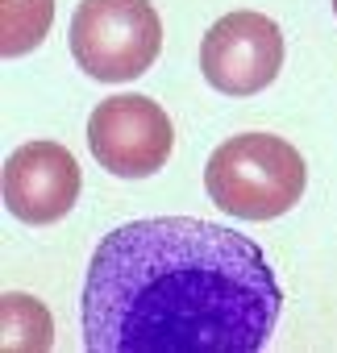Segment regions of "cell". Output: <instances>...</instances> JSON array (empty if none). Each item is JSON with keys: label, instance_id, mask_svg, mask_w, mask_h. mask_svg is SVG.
<instances>
[{"label": "cell", "instance_id": "8", "mask_svg": "<svg viewBox=\"0 0 337 353\" xmlns=\"http://www.w3.org/2000/svg\"><path fill=\"white\" fill-rule=\"evenodd\" d=\"M55 21V0H5V38H0V50L5 59H21L30 54Z\"/></svg>", "mask_w": 337, "mask_h": 353}, {"label": "cell", "instance_id": "1", "mask_svg": "<svg viewBox=\"0 0 337 353\" xmlns=\"http://www.w3.org/2000/svg\"><path fill=\"white\" fill-rule=\"evenodd\" d=\"M79 312L92 353H258L279 328L283 291L246 233L150 216L96 245Z\"/></svg>", "mask_w": 337, "mask_h": 353}, {"label": "cell", "instance_id": "9", "mask_svg": "<svg viewBox=\"0 0 337 353\" xmlns=\"http://www.w3.org/2000/svg\"><path fill=\"white\" fill-rule=\"evenodd\" d=\"M333 13H337V0H333Z\"/></svg>", "mask_w": 337, "mask_h": 353}, {"label": "cell", "instance_id": "3", "mask_svg": "<svg viewBox=\"0 0 337 353\" xmlns=\"http://www.w3.org/2000/svg\"><path fill=\"white\" fill-rule=\"evenodd\" d=\"M162 21L150 0H79L71 17V54L88 79L129 83L154 67Z\"/></svg>", "mask_w": 337, "mask_h": 353}, {"label": "cell", "instance_id": "7", "mask_svg": "<svg viewBox=\"0 0 337 353\" xmlns=\"http://www.w3.org/2000/svg\"><path fill=\"white\" fill-rule=\"evenodd\" d=\"M0 316H5V349H50L55 345L50 312L34 295L9 291L0 299Z\"/></svg>", "mask_w": 337, "mask_h": 353}, {"label": "cell", "instance_id": "2", "mask_svg": "<svg viewBox=\"0 0 337 353\" xmlns=\"http://www.w3.org/2000/svg\"><path fill=\"white\" fill-rule=\"evenodd\" d=\"M204 188L213 204L238 221H275L300 204L308 166L279 133H238L213 150Z\"/></svg>", "mask_w": 337, "mask_h": 353}, {"label": "cell", "instance_id": "6", "mask_svg": "<svg viewBox=\"0 0 337 353\" xmlns=\"http://www.w3.org/2000/svg\"><path fill=\"white\" fill-rule=\"evenodd\" d=\"M79 162L59 141H26L5 158V208L21 225H55L79 200Z\"/></svg>", "mask_w": 337, "mask_h": 353}, {"label": "cell", "instance_id": "5", "mask_svg": "<svg viewBox=\"0 0 337 353\" xmlns=\"http://www.w3.org/2000/svg\"><path fill=\"white\" fill-rule=\"evenodd\" d=\"M283 34L262 13H225L200 42V71L225 96H258L279 79Z\"/></svg>", "mask_w": 337, "mask_h": 353}, {"label": "cell", "instance_id": "4", "mask_svg": "<svg viewBox=\"0 0 337 353\" xmlns=\"http://www.w3.org/2000/svg\"><path fill=\"white\" fill-rule=\"evenodd\" d=\"M175 145V125L146 96L100 100L88 117V150L117 179H146Z\"/></svg>", "mask_w": 337, "mask_h": 353}]
</instances>
